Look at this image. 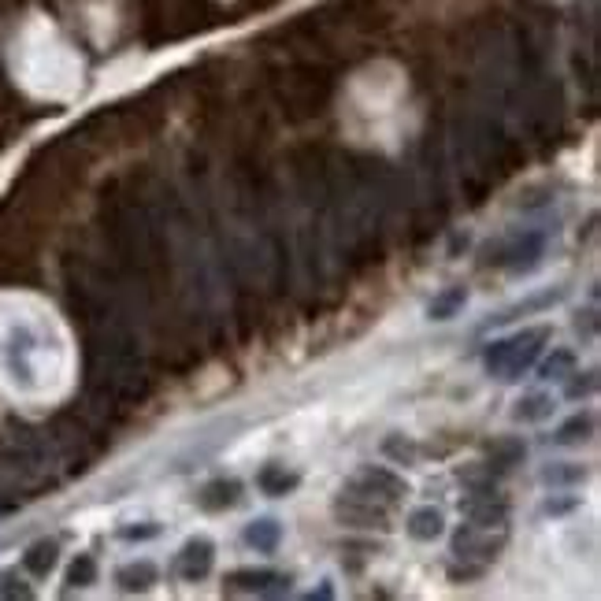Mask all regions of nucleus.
Segmentation results:
<instances>
[{"label": "nucleus", "mask_w": 601, "mask_h": 601, "mask_svg": "<svg viewBox=\"0 0 601 601\" xmlns=\"http://www.w3.org/2000/svg\"><path fill=\"white\" fill-rule=\"evenodd\" d=\"M53 564H56V542H38V546H30V554H27V568L38 575H48L53 571Z\"/></svg>", "instance_id": "nucleus-1"}, {"label": "nucleus", "mask_w": 601, "mask_h": 601, "mask_svg": "<svg viewBox=\"0 0 601 601\" xmlns=\"http://www.w3.org/2000/svg\"><path fill=\"white\" fill-rule=\"evenodd\" d=\"M416 538H435L438 531H442V516L435 512V509H423V512H416L412 516V528H409Z\"/></svg>", "instance_id": "nucleus-2"}, {"label": "nucleus", "mask_w": 601, "mask_h": 601, "mask_svg": "<svg viewBox=\"0 0 601 601\" xmlns=\"http://www.w3.org/2000/svg\"><path fill=\"white\" fill-rule=\"evenodd\" d=\"M93 580V561L89 557H79L71 564V571H67V583H74V587H82V583H89Z\"/></svg>", "instance_id": "nucleus-3"}]
</instances>
